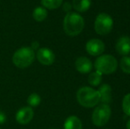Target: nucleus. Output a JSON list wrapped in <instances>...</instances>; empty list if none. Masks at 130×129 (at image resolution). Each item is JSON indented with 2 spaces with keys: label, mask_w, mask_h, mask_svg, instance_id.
<instances>
[{
  "label": "nucleus",
  "mask_w": 130,
  "mask_h": 129,
  "mask_svg": "<svg viewBox=\"0 0 130 129\" xmlns=\"http://www.w3.org/2000/svg\"><path fill=\"white\" fill-rule=\"evenodd\" d=\"M27 102L30 107H36L41 103V97L36 93H32L27 97Z\"/></svg>",
  "instance_id": "nucleus-19"
},
{
  "label": "nucleus",
  "mask_w": 130,
  "mask_h": 129,
  "mask_svg": "<svg viewBox=\"0 0 130 129\" xmlns=\"http://www.w3.org/2000/svg\"><path fill=\"white\" fill-rule=\"evenodd\" d=\"M76 98L78 103L85 108L95 107L100 102L98 91L89 87L80 88L77 91Z\"/></svg>",
  "instance_id": "nucleus-2"
},
{
  "label": "nucleus",
  "mask_w": 130,
  "mask_h": 129,
  "mask_svg": "<svg viewBox=\"0 0 130 129\" xmlns=\"http://www.w3.org/2000/svg\"><path fill=\"white\" fill-rule=\"evenodd\" d=\"M64 31L69 36L80 34L84 28V19L77 12H69L65 16L63 22Z\"/></svg>",
  "instance_id": "nucleus-1"
},
{
  "label": "nucleus",
  "mask_w": 130,
  "mask_h": 129,
  "mask_svg": "<svg viewBox=\"0 0 130 129\" xmlns=\"http://www.w3.org/2000/svg\"><path fill=\"white\" fill-rule=\"evenodd\" d=\"M35 58V50L30 47H22L14 52L12 56V63L19 68H26L34 62Z\"/></svg>",
  "instance_id": "nucleus-3"
},
{
  "label": "nucleus",
  "mask_w": 130,
  "mask_h": 129,
  "mask_svg": "<svg viewBox=\"0 0 130 129\" xmlns=\"http://www.w3.org/2000/svg\"><path fill=\"white\" fill-rule=\"evenodd\" d=\"M104 43L99 39H91L86 44V50L91 56H100L104 51Z\"/></svg>",
  "instance_id": "nucleus-8"
},
{
  "label": "nucleus",
  "mask_w": 130,
  "mask_h": 129,
  "mask_svg": "<svg viewBox=\"0 0 130 129\" xmlns=\"http://www.w3.org/2000/svg\"><path fill=\"white\" fill-rule=\"evenodd\" d=\"M34 117V110L32 107L25 106L21 108L17 112L15 116L16 121L21 125H27L32 120Z\"/></svg>",
  "instance_id": "nucleus-9"
},
{
  "label": "nucleus",
  "mask_w": 130,
  "mask_h": 129,
  "mask_svg": "<svg viewBox=\"0 0 130 129\" xmlns=\"http://www.w3.org/2000/svg\"><path fill=\"white\" fill-rule=\"evenodd\" d=\"M102 75H103V74H101L99 72H98V71L93 72L89 74L88 81H89V83L91 86H94V87L98 86V85H100V83H101V81H102Z\"/></svg>",
  "instance_id": "nucleus-17"
},
{
  "label": "nucleus",
  "mask_w": 130,
  "mask_h": 129,
  "mask_svg": "<svg viewBox=\"0 0 130 129\" xmlns=\"http://www.w3.org/2000/svg\"><path fill=\"white\" fill-rule=\"evenodd\" d=\"M122 110L124 113L130 117V93L126 95L122 101Z\"/></svg>",
  "instance_id": "nucleus-20"
},
{
  "label": "nucleus",
  "mask_w": 130,
  "mask_h": 129,
  "mask_svg": "<svg viewBox=\"0 0 130 129\" xmlns=\"http://www.w3.org/2000/svg\"><path fill=\"white\" fill-rule=\"evenodd\" d=\"M99 94V100L102 103L108 104L111 102V88L108 84H103L98 90Z\"/></svg>",
  "instance_id": "nucleus-12"
},
{
  "label": "nucleus",
  "mask_w": 130,
  "mask_h": 129,
  "mask_svg": "<svg viewBox=\"0 0 130 129\" xmlns=\"http://www.w3.org/2000/svg\"><path fill=\"white\" fill-rule=\"evenodd\" d=\"M30 48L32 49L33 50H36V49H38V43L37 42H34V43H32V45H31Z\"/></svg>",
  "instance_id": "nucleus-23"
},
{
  "label": "nucleus",
  "mask_w": 130,
  "mask_h": 129,
  "mask_svg": "<svg viewBox=\"0 0 130 129\" xmlns=\"http://www.w3.org/2000/svg\"><path fill=\"white\" fill-rule=\"evenodd\" d=\"M64 129H82V123L76 116H70L65 121Z\"/></svg>",
  "instance_id": "nucleus-13"
},
{
  "label": "nucleus",
  "mask_w": 130,
  "mask_h": 129,
  "mask_svg": "<svg viewBox=\"0 0 130 129\" xmlns=\"http://www.w3.org/2000/svg\"><path fill=\"white\" fill-rule=\"evenodd\" d=\"M91 0H73V8L79 12H84L89 9Z\"/></svg>",
  "instance_id": "nucleus-14"
},
{
  "label": "nucleus",
  "mask_w": 130,
  "mask_h": 129,
  "mask_svg": "<svg viewBox=\"0 0 130 129\" xmlns=\"http://www.w3.org/2000/svg\"><path fill=\"white\" fill-rule=\"evenodd\" d=\"M92 67V62L86 57H80L75 61V68L80 73H89Z\"/></svg>",
  "instance_id": "nucleus-11"
},
{
  "label": "nucleus",
  "mask_w": 130,
  "mask_h": 129,
  "mask_svg": "<svg viewBox=\"0 0 130 129\" xmlns=\"http://www.w3.org/2000/svg\"><path fill=\"white\" fill-rule=\"evenodd\" d=\"M63 3V0H41V4L44 8L55 10L58 8Z\"/></svg>",
  "instance_id": "nucleus-16"
},
{
  "label": "nucleus",
  "mask_w": 130,
  "mask_h": 129,
  "mask_svg": "<svg viewBox=\"0 0 130 129\" xmlns=\"http://www.w3.org/2000/svg\"><path fill=\"white\" fill-rule=\"evenodd\" d=\"M117 67V59L111 55H101L95 61V68L101 74L113 73Z\"/></svg>",
  "instance_id": "nucleus-4"
},
{
  "label": "nucleus",
  "mask_w": 130,
  "mask_h": 129,
  "mask_svg": "<svg viewBox=\"0 0 130 129\" xmlns=\"http://www.w3.org/2000/svg\"><path fill=\"white\" fill-rule=\"evenodd\" d=\"M116 51L122 56H127L130 53V38L121 36L116 43Z\"/></svg>",
  "instance_id": "nucleus-10"
},
{
  "label": "nucleus",
  "mask_w": 130,
  "mask_h": 129,
  "mask_svg": "<svg viewBox=\"0 0 130 129\" xmlns=\"http://www.w3.org/2000/svg\"><path fill=\"white\" fill-rule=\"evenodd\" d=\"M120 65L122 72H125V73L130 74V57L123 56V58L120 59Z\"/></svg>",
  "instance_id": "nucleus-18"
},
{
  "label": "nucleus",
  "mask_w": 130,
  "mask_h": 129,
  "mask_svg": "<svg viewBox=\"0 0 130 129\" xmlns=\"http://www.w3.org/2000/svg\"><path fill=\"white\" fill-rule=\"evenodd\" d=\"M113 27V20L109 14L99 13L95 21V31L100 35H105L111 31Z\"/></svg>",
  "instance_id": "nucleus-5"
},
{
  "label": "nucleus",
  "mask_w": 130,
  "mask_h": 129,
  "mask_svg": "<svg viewBox=\"0 0 130 129\" xmlns=\"http://www.w3.org/2000/svg\"><path fill=\"white\" fill-rule=\"evenodd\" d=\"M7 119V117H6V114L3 112V110H0V125L4 124L5 123Z\"/></svg>",
  "instance_id": "nucleus-21"
},
{
  "label": "nucleus",
  "mask_w": 130,
  "mask_h": 129,
  "mask_svg": "<svg viewBox=\"0 0 130 129\" xmlns=\"http://www.w3.org/2000/svg\"><path fill=\"white\" fill-rule=\"evenodd\" d=\"M71 8H72V5L69 3H66L65 5H64V10L67 11V12H69V11L71 10Z\"/></svg>",
  "instance_id": "nucleus-22"
},
{
  "label": "nucleus",
  "mask_w": 130,
  "mask_h": 129,
  "mask_svg": "<svg viewBox=\"0 0 130 129\" xmlns=\"http://www.w3.org/2000/svg\"><path fill=\"white\" fill-rule=\"evenodd\" d=\"M36 59L43 65H51L55 61V54L49 48H40L36 52Z\"/></svg>",
  "instance_id": "nucleus-7"
},
{
  "label": "nucleus",
  "mask_w": 130,
  "mask_h": 129,
  "mask_svg": "<svg viewBox=\"0 0 130 129\" xmlns=\"http://www.w3.org/2000/svg\"><path fill=\"white\" fill-rule=\"evenodd\" d=\"M111 110L108 104L101 103L94 110L92 113L93 124L96 126H103L109 121Z\"/></svg>",
  "instance_id": "nucleus-6"
},
{
  "label": "nucleus",
  "mask_w": 130,
  "mask_h": 129,
  "mask_svg": "<svg viewBox=\"0 0 130 129\" xmlns=\"http://www.w3.org/2000/svg\"><path fill=\"white\" fill-rule=\"evenodd\" d=\"M127 129H130V119L127 121Z\"/></svg>",
  "instance_id": "nucleus-24"
},
{
  "label": "nucleus",
  "mask_w": 130,
  "mask_h": 129,
  "mask_svg": "<svg viewBox=\"0 0 130 129\" xmlns=\"http://www.w3.org/2000/svg\"><path fill=\"white\" fill-rule=\"evenodd\" d=\"M47 15H48V12H47V10L43 6L36 7L35 10L33 11V18L37 22L43 21L47 18Z\"/></svg>",
  "instance_id": "nucleus-15"
}]
</instances>
